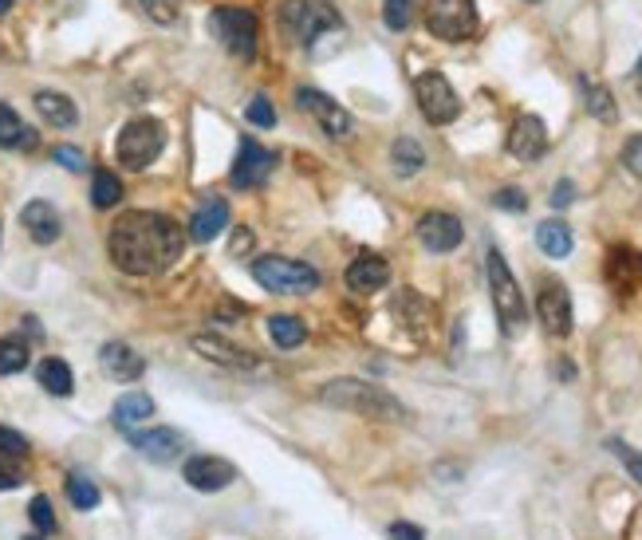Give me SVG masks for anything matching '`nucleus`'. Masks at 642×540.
I'll list each match as a JSON object with an SVG mask.
<instances>
[{
  "label": "nucleus",
  "instance_id": "c756f323",
  "mask_svg": "<svg viewBox=\"0 0 642 540\" xmlns=\"http://www.w3.org/2000/svg\"><path fill=\"white\" fill-rule=\"evenodd\" d=\"M32 351H28V339L24 336H4L0 339V375H20L28 367Z\"/></svg>",
  "mask_w": 642,
  "mask_h": 540
},
{
  "label": "nucleus",
  "instance_id": "f03ea898",
  "mask_svg": "<svg viewBox=\"0 0 642 540\" xmlns=\"http://www.w3.org/2000/svg\"><path fill=\"white\" fill-rule=\"evenodd\" d=\"M320 403L347 410V414H363V418H402L406 406L398 403L390 391H383L379 383H363V379H331L320 387Z\"/></svg>",
  "mask_w": 642,
  "mask_h": 540
},
{
  "label": "nucleus",
  "instance_id": "a878e982",
  "mask_svg": "<svg viewBox=\"0 0 642 540\" xmlns=\"http://www.w3.org/2000/svg\"><path fill=\"white\" fill-rule=\"evenodd\" d=\"M36 383H40L48 395H56V399H67V395L75 391V375H71V367H67L64 359H56V355L40 359V367H36Z\"/></svg>",
  "mask_w": 642,
  "mask_h": 540
},
{
  "label": "nucleus",
  "instance_id": "393cba45",
  "mask_svg": "<svg viewBox=\"0 0 642 540\" xmlns=\"http://www.w3.org/2000/svg\"><path fill=\"white\" fill-rule=\"evenodd\" d=\"M536 245H540V253H544V257L564 261V257L572 253L576 237H572V229H568L564 221H540V225H536Z\"/></svg>",
  "mask_w": 642,
  "mask_h": 540
},
{
  "label": "nucleus",
  "instance_id": "72a5a7b5",
  "mask_svg": "<svg viewBox=\"0 0 642 540\" xmlns=\"http://www.w3.org/2000/svg\"><path fill=\"white\" fill-rule=\"evenodd\" d=\"M410 12H414V0H383V20L390 32L410 28Z\"/></svg>",
  "mask_w": 642,
  "mask_h": 540
},
{
  "label": "nucleus",
  "instance_id": "1a4fd4ad",
  "mask_svg": "<svg viewBox=\"0 0 642 540\" xmlns=\"http://www.w3.org/2000/svg\"><path fill=\"white\" fill-rule=\"evenodd\" d=\"M426 28L438 40H469L477 32V4L473 0H426Z\"/></svg>",
  "mask_w": 642,
  "mask_h": 540
},
{
  "label": "nucleus",
  "instance_id": "79ce46f5",
  "mask_svg": "<svg viewBox=\"0 0 642 540\" xmlns=\"http://www.w3.org/2000/svg\"><path fill=\"white\" fill-rule=\"evenodd\" d=\"M390 540H426V533L418 529V525H406V521H398V525H390Z\"/></svg>",
  "mask_w": 642,
  "mask_h": 540
},
{
  "label": "nucleus",
  "instance_id": "473e14b6",
  "mask_svg": "<svg viewBox=\"0 0 642 540\" xmlns=\"http://www.w3.org/2000/svg\"><path fill=\"white\" fill-rule=\"evenodd\" d=\"M28 521L36 525V533H40V537L56 533V513H52V501H48V497H32V505H28Z\"/></svg>",
  "mask_w": 642,
  "mask_h": 540
},
{
  "label": "nucleus",
  "instance_id": "aec40b11",
  "mask_svg": "<svg viewBox=\"0 0 642 540\" xmlns=\"http://www.w3.org/2000/svg\"><path fill=\"white\" fill-rule=\"evenodd\" d=\"M347 284L355 292H379V288L390 284V265H386L383 257H375V253H363V257H355L347 265Z\"/></svg>",
  "mask_w": 642,
  "mask_h": 540
},
{
  "label": "nucleus",
  "instance_id": "5701e85b",
  "mask_svg": "<svg viewBox=\"0 0 642 540\" xmlns=\"http://www.w3.org/2000/svg\"><path fill=\"white\" fill-rule=\"evenodd\" d=\"M36 111H40V119L44 123H52V127H60V131H67V127H75L79 123V107L67 99L64 91H36Z\"/></svg>",
  "mask_w": 642,
  "mask_h": 540
},
{
  "label": "nucleus",
  "instance_id": "c03bdc74",
  "mask_svg": "<svg viewBox=\"0 0 642 540\" xmlns=\"http://www.w3.org/2000/svg\"><path fill=\"white\" fill-rule=\"evenodd\" d=\"M24 332L32 339H44V328H40V320L36 316H24Z\"/></svg>",
  "mask_w": 642,
  "mask_h": 540
},
{
  "label": "nucleus",
  "instance_id": "2f4dec72",
  "mask_svg": "<svg viewBox=\"0 0 642 540\" xmlns=\"http://www.w3.org/2000/svg\"><path fill=\"white\" fill-rule=\"evenodd\" d=\"M67 497H71V505H75L79 513H87V509L99 505V485H95L91 477H83V473H71V477H67Z\"/></svg>",
  "mask_w": 642,
  "mask_h": 540
},
{
  "label": "nucleus",
  "instance_id": "6ab92c4d",
  "mask_svg": "<svg viewBox=\"0 0 642 540\" xmlns=\"http://www.w3.org/2000/svg\"><path fill=\"white\" fill-rule=\"evenodd\" d=\"M99 363H103V371H107L115 383H134V379H142V371H146V359H142L130 343H119V339H111V343L99 347Z\"/></svg>",
  "mask_w": 642,
  "mask_h": 540
},
{
  "label": "nucleus",
  "instance_id": "412c9836",
  "mask_svg": "<svg viewBox=\"0 0 642 540\" xmlns=\"http://www.w3.org/2000/svg\"><path fill=\"white\" fill-rule=\"evenodd\" d=\"M193 347H197V355H201V359L221 363V367H229V371L257 367V363H253V355H245L237 343H229V339H221V336H193Z\"/></svg>",
  "mask_w": 642,
  "mask_h": 540
},
{
  "label": "nucleus",
  "instance_id": "f3484780",
  "mask_svg": "<svg viewBox=\"0 0 642 540\" xmlns=\"http://www.w3.org/2000/svg\"><path fill=\"white\" fill-rule=\"evenodd\" d=\"M20 225H24V233L36 241V245H56L60 241V233H64V221H60V209L52 202H28L20 209Z\"/></svg>",
  "mask_w": 642,
  "mask_h": 540
},
{
  "label": "nucleus",
  "instance_id": "c9c22d12",
  "mask_svg": "<svg viewBox=\"0 0 642 540\" xmlns=\"http://www.w3.org/2000/svg\"><path fill=\"white\" fill-rule=\"evenodd\" d=\"M245 115H249V123H253V127H276V107H272L264 95H257V99L249 103V111H245Z\"/></svg>",
  "mask_w": 642,
  "mask_h": 540
},
{
  "label": "nucleus",
  "instance_id": "ea45409f",
  "mask_svg": "<svg viewBox=\"0 0 642 540\" xmlns=\"http://www.w3.org/2000/svg\"><path fill=\"white\" fill-rule=\"evenodd\" d=\"M142 12H146V16H154L158 24H170V20L178 16L174 0H142Z\"/></svg>",
  "mask_w": 642,
  "mask_h": 540
},
{
  "label": "nucleus",
  "instance_id": "a211bd4d",
  "mask_svg": "<svg viewBox=\"0 0 642 540\" xmlns=\"http://www.w3.org/2000/svg\"><path fill=\"white\" fill-rule=\"evenodd\" d=\"M548 150V127L540 115H520L509 131V154L520 162H536Z\"/></svg>",
  "mask_w": 642,
  "mask_h": 540
},
{
  "label": "nucleus",
  "instance_id": "c85d7f7f",
  "mask_svg": "<svg viewBox=\"0 0 642 540\" xmlns=\"http://www.w3.org/2000/svg\"><path fill=\"white\" fill-rule=\"evenodd\" d=\"M268 336L276 347H300L304 339H308V328H304V320H296V316H272L268 320Z\"/></svg>",
  "mask_w": 642,
  "mask_h": 540
},
{
  "label": "nucleus",
  "instance_id": "39448f33",
  "mask_svg": "<svg viewBox=\"0 0 642 540\" xmlns=\"http://www.w3.org/2000/svg\"><path fill=\"white\" fill-rule=\"evenodd\" d=\"M162 150H166V127L158 119H150V115L130 119L127 127L119 131V142H115V154H119V162L127 170H146Z\"/></svg>",
  "mask_w": 642,
  "mask_h": 540
},
{
  "label": "nucleus",
  "instance_id": "0eeeda50",
  "mask_svg": "<svg viewBox=\"0 0 642 540\" xmlns=\"http://www.w3.org/2000/svg\"><path fill=\"white\" fill-rule=\"evenodd\" d=\"M209 32L237 56V60H253L257 56V16L249 8H213L209 12Z\"/></svg>",
  "mask_w": 642,
  "mask_h": 540
},
{
  "label": "nucleus",
  "instance_id": "cd10ccee",
  "mask_svg": "<svg viewBox=\"0 0 642 540\" xmlns=\"http://www.w3.org/2000/svg\"><path fill=\"white\" fill-rule=\"evenodd\" d=\"M390 158H394V170H398L402 178H410V174H418V170L426 166V150H422V142H414V138H398V142L390 146Z\"/></svg>",
  "mask_w": 642,
  "mask_h": 540
},
{
  "label": "nucleus",
  "instance_id": "4be33fe9",
  "mask_svg": "<svg viewBox=\"0 0 642 540\" xmlns=\"http://www.w3.org/2000/svg\"><path fill=\"white\" fill-rule=\"evenodd\" d=\"M150 414H154V399H150L146 391H127V395H119L115 406H111V422H115L119 430H127V434H134V426H142Z\"/></svg>",
  "mask_w": 642,
  "mask_h": 540
},
{
  "label": "nucleus",
  "instance_id": "f8f14e48",
  "mask_svg": "<svg viewBox=\"0 0 642 540\" xmlns=\"http://www.w3.org/2000/svg\"><path fill=\"white\" fill-rule=\"evenodd\" d=\"M536 316L544 324L548 336H568L572 332V296L560 280H544L540 292H536Z\"/></svg>",
  "mask_w": 642,
  "mask_h": 540
},
{
  "label": "nucleus",
  "instance_id": "58836bf2",
  "mask_svg": "<svg viewBox=\"0 0 642 540\" xmlns=\"http://www.w3.org/2000/svg\"><path fill=\"white\" fill-rule=\"evenodd\" d=\"M611 454H615V458L627 466V473H631V477H635V481L642 485V454H635L627 442H611Z\"/></svg>",
  "mask_w": 642,
  "mask_h": 540
},
{
  "label": "nucleus",
  "instance_id": "7ed1b4c3",
  "mask_svg": "<svg viewBox=\"0 0 642 540\" xmlns=\"http://www.w3.org/2000/svg\"><path fill=\"white\" fill-rule=\"evenodd\" d=\"M485 276H489V296H493V308H497L501 328H505L509 336L524 332V324H528V304H524V292H520V284H516L509 261L501 257V249H489V253H485Z\"/></svg>",
  "mask_w": 642,
  "mask_h": 540
},
{
  "label": "nucleus",
  "instance_id": "bb28decb",
  "mask_svg": "<svg viewBox=\"0 0 642 540\" xmlns=\"http://www.w3.org/2000/svg\"><path fill=\"white\" fill-rule=\"evenodd\" d=\"M579 91H583V107H587L599 123H615V119H619V107H615V99H611V87L579 75Z\"/></svg>",
  "mask_w": 642,
  "mask_h": 540
},
{
  "label": "nucleus",
  "instance_id": "9b49d317",
  "mask_svg": "<svg viewBox=\"0 0 642 540\" xmlns=\"http://www.w3.org/2000/svg\"><path fill=\"white\" fill-rule=\"evenodd\" d=\"M272 150H264L257 138H241V146H237V162H233V170H229V182L237 186V190H257L268 182V174H272Z\"/></svg>",
  "mask_w": 642,
  "mask_h": 540
},
{
  "label": "nucleus",
  "instance_id": "423d86ee",
  "mask_svg": "<svg viewBox=\"0 0 642 540\" xmlns=\"http://www.w3.org/2000/svg\"><path fill=\"white\" fill-rule=\"evenodd\" d=\"M339 24V12L320 0H284L280 8V28L292 36V44H312L320 32H331Z\"/></svg>",
  "mask_w": 642,
  "mask_h": 540
},
{
  "label": "nucleus",
  "instance_id": "f257e3e1",
  "mask_svg": "<svg viewBox=\"0 0 642 540\" xmlns=\"http://www.w3.org/2000/svg\"><path fill=\"white\" fill-rule=\"evenodd\" d=\"M186 249V233L174 217L154 209L123 213L107 233V253L127 276H158Z\"/></svg>",
  "mask_w": 642,
  "mask_h": 540
},
{
  "label": "nucleus",
  "instance_id": "de8ad7c7",
  "mask_svg": "<svg viewBox=\"0 0 642 540\" xmlns=\"http://www.w3.org/2000/svg\"><path fill=\"white\" fill-rule=\"evenodd\" d=\"M639 83H642V60H639Z\"/></svg>",
  "mask_w": 642,
  "mask_h": 540
},
{
  "label": "nucleus",
  "instance_id": "a18cd8bd",
  "mask_svg": "<svg viewBox=\"0 0 642 540\" xmlns=\"http://www.w3.org/2000/svg\"><path fill=\"white\" fill-rule=\"evenodd\" d=\"M249 245H253V237L237 229V237H233V253H241V249H249Z\"/></svg>",
  "mask_w": 642,
  "mask_h": 540
},
{
  "label": "nucleus",
  "instance_id": "9d476101",
  "mask_svg": "<svg viewBox=\"0 0 642 540\" xmlns=\"http://www.w3.org/2000/svg\"><path fill=\"white\" fill-rule=\"evenodd\" d=\"M296 107L300 111H308L316 123H320V131L327 138H351L355 135V119L331 99V95H323L316 87H300L296 91Z\"/></svg>",
  "mask_w": 642,
  "mask_h": 540
},
{
  "label": "nucleus",
  "instance_id": "37998d69",
  "mask_svg": "<svg viewBox=\"0 0 642 540\" xmlns=\"http://www.w3.org/2000/svg\"><path fill=\"white\" fill-rule=\"evenodd\" d=\"M20 481H24V473L16 470L8 458H0V489H16Z\"/></svg>",
  "mask_w": 642,
  "mask_h": 540
},
{
  "label": "nucleus",
  "instance_id": "20e7f679",
  "mask_svg": "<svg viewBox=\"0 0 642 540\" xmlns=\"http://www.w3.org/2000/svg\"><path fill=\"white\" fill-rule=\"evenodd\" d=\"M253 276H257L260 288H268L276 296H304V292L320 288V272L304 261H292V257H257Z\"/></svg>",
  "mask_w": 642,
  "mask_h": 540
},
{
  "label": "nucleus",
  "instance_id": "a19ab883",
  "mask_svg": "<svg viewBox=\"0 0 642 540\" xmlns=\"http://www.w3.org/2000/svg\"><path fill=\"white\" fill-rule=\"evenodd\" d=\"M576 202V186L564 178V182H556V190H552V205L556 209H564V205H572Z\"/></svg>",
  "mask_w": 642,
  "mask_h": 540
},
{
  "label": "nucleus",
  "instance_id": "e433bc0d",
  "mask_svg": "<svg viewBox=\"0 0 642 540\" xmlns=\"http://www.w3.org/2000/svg\"><path fill=\"white\" fill-rule=\"evenodd\" d=\"M52 158H56L64 170H71V174L87 170V154H83L79 146H56V150H52Z\"/></svg>",
  "mask_w": 642,
  "mask_h": 540
},
{
  "label": "nucleus",
  "instance_id": "ddd939ff",
  "mask_svg": "<svg viewBox=\"0 0 642 540\" xmlns=\"http://www.w3.org/2000/svg\"><path fill=\"white\" fill-rule=\"evenodd\" d=\"M182 477L197 493H221V489H229L237 481V466L225 462V458H213V454H197L182 466Z\"/></svg>",
  "mask_w": 642,
  "mask_h": 540
},
{
  "label": "nucleus",
  "instance_id": "b1692460",
  "mask_svg": "<svg viewBox=\"0 0 642 540\" xmlns=\"http://www.w3.org/2000/svg\"><path fill=\"white\" fill-rule=\"evenodd\" d=\"M36 142H40V135L8 103H0V146L4 150H36Z\"/></svg>",
  "mask_w": 642,
  "mask_h": 540
},
{
  "label": "nucleus",
  "instance_id": "2eb2a0df",
  "mask_svg": "<svg viewBox=\"0 0 642 540\" xmlns=\"http://www.w3.org/2000/svg\"><path fill=\"white\" fill-rule=\"evenodd\" d=\"M130 446H134L142 458H150V462H158V466H170V462L182 458L186 438H182L178 430H170V426H154V430L130 434Z\"/></svg>",
  "mask_w": 642,
  "mask_h": 540
},
{
  "label": "nucleus",
  "instance_id": "4c0bfd02",
  "mask_svg": "<svg viewBox=\"0 0 642 540\" xmlns=\"http://www.w3.org/2000/svg\"><path fill=\"white\" fill-rule=\"evenodd\" d=\"M493 205H497V209H509V213H524V209H528V198H524V190L505 186V190L493 194Z\"/></svg>",
  "mask_w": 642,
  "mask_h": 540
},
{
  "label": "nucleus",
  "instance_id": "6e6552de",
  "mask_svg": "<svg viewBox=\"0 0 642 540\" xmlns=\"http://www.w3.org/2000/svg\"><path fill=\"white\" fill-rule=\"evenodd\" d=\"M414 99H418V111L426 115V123H434V127H446L461 115V99L442 71H422L414 79Z\"/></svg>",
  "mask_w": 642,
  "mask_h": 540
},
{
  "label": "nucleus",
  "instance_id": "4468645a",
  "mask_svg": "<svg viewBox=\"0 0 642 540\" xmlns=\"http://www.w3.org/2000/svg\"><path fill=\"white\" fill-rule=\"evenodd\" d=\"M229 221H233L229 202L217 198V194H205V198L197 202V209L190 213V241H197V245L217 241V237L229 229Z\"/></svg>",
  "mask_w": 642,
  "mask_h": 540
},
{
  "label": "nucleus",
  "instance_id": "7c9ffc66",
  "mask_svg": "<svg viewBox=\"0 0 642 540\" xmlns=\"http://www.w3.org/2000/svg\"><path fill=\"white\" fill-rule=\"evenodd\" d=\"M91 202H95V209L119 205L123 202V182H119L111 170H95V178H91Z\"/></svg>",
  "mask_w": 642,
  "mask_h": 540
},
{
  "label": "nucleus",
  "instance_id": "09e8293b",
  "mask_svg": "<svg viewBox=\"0 0 642 540\" xmlns=\"http://www.w3.org/2000/svg\"><path fill=\"white\" fill-rule=\"evenodd\" d=\"M24 540H44V537H24Z\"/></svg>",
  "mask_w": 642,
  "mask_h": 540
},
{
  "label": "nucleus",
  "instance_id": "dca6fc26",
  "mask_svg": "<svg viewBox=\"0 0 642 540\" xmlns=\"http://www.w3.org/2000/svg\"><path fill=\"white\" fill-rule=\"evenodd\" d=\"M461 237H465V225H461L453 213L434 209V213H426V217L418 221V241H422L430 253H453V249L461 245Z\"/></svg>",
  "mask_w": 642,
  "mask_h": 540
},
{
  "label": "nucleus",
  "instance_id": "f704fd0d",
  "mask_svg": "<svg viewBox=\"0 0 642 540\" xmlns=\"http://www.w3.org/2000/svg\"><path fill=\"white\" fill-rule=\"evenodd\" d=\"M24 454H28V438L0 426V458H24Z\"/></svg>",
  "mask_w": 642,
  "mask_h": 540
},
{
  "label": "nucleus",
  "instance_id": "49530a36",
  "mask_svg": "<svg viewBox=\"0 0 642 540\" xmlns=\"http://www.w3.org/2000/svg\"><path fill=\"white\" fill-rule=\"evenodd\" d=\"M8 8H12V0H0V16H4V12H8Z\"/></svg>",
  "mask_w": 642,
  "mask_h": 540
}]
</instances>
